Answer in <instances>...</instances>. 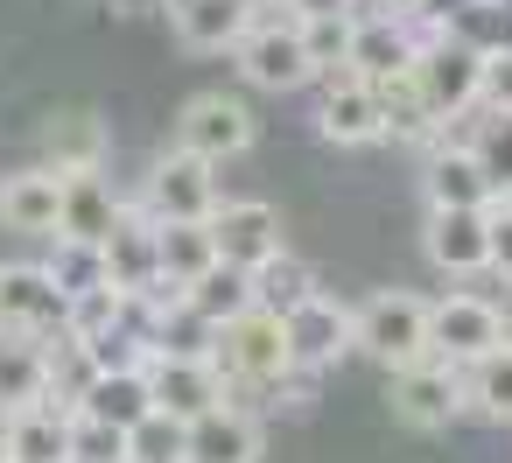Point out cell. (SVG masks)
<instances>
[{"label":"cell","instance_id":"f35d334b","mask_svg":"<svg viewBox=\"0 0 512 463\" xmlns=\"http://www.w3.org/2000/svg\"><path fill=\"white\" fill-rule=\"evenodd\" d=\"M113 15H155V8H169V0H106Z\"/></svg>","mask_w":512,"mask_h":463},{"label":"cell","instance_id":"ba28073f","mask_svg":"<svg viewBox=\"0 0 512 463\" xmlns=\"http://www.w3.org/2000/svg\"><path fill=\"white\" fill-rule=\"evenodd\" d=\"M498 351V302H484V295H442V302H428V358H442V365H477V358H491Z\"/></svg>","mask_w":512,"mask_h":463},{"label":"cell","instance_id":"ac0fdd59","mask_svg":"<svg viewBox=\"0 0 512 463\" xmlns=\"http://www.w3.org/2000/svg\"><path fill=\"white\" fill-rule=\"evenodd\" d=\"M260 15L246 8V0H169V29L183 50L211 57V50H239V36L253 29Z\"/></svg>","mask_w":512,"mask_h":463},{"label":"cell","instance_id":"2e32d148","mask_svg":"<svg viewBox=\"0 0 512 463\" xmlns=\"http://www.w3.org/2000/svg\"><path fill=\"white\" fill-rule=\"evenodd\" d=\"M316 134H323V141H337V148H372V141H386V127H379V99H372V85H365V78H351V71H337V78H323V106H316Z\"/></svg>","mask_w":512,"mask_h":463},{"label":"cell","instance_id":"8992f818","mask_svg":"<svg viewBox=\"0 0 512 463\" xmlns=\"http://www.w3.org/2000/svg\"><path fill=\"white\" fill-rule=\"evenodd\" d=\"M176 148L183 155H197V162H232V155H246L253 148V113H246V99H232V92H197L183 113H176Z\"/></svg>","mask_w":512,"mask_h":463},{"label":"cell","instance_id":"9c48e42d","mask_svg":"<svg viewBox=\"0 0 512 463\" xmlns=\"http://www.w3.org/2000/svg\"><path fill=\"white\" fill-rule=\"evenodd\" d=\"M442 22H393V15H358L351 22V57H344V71L351 78H365V85H379V78H400V71H414V57H421V43L435 36Z\"/></svg>","mask_w":512,"mask_h":463},{"label":"cell","instance_id":"4dcf8cb0","mask_svg":"<svg viewBox=\"0 0 512 463\" xmlns=\"http://www.w3.org/2000/svg\"><path fill=\"white\" fill-rule=\"evenodd\" d=\"M463 407L484 421H512V351L498 344L491 358L463 365Z\"/></svg>","mask_w":512,"mask_h":463},{"label":"cell","instance_id":"7bdbcfd3","mask_svg":"<svg viewBox=\"0 0 512 463\" xmlns=\"http://www.w3.org/2000/svg\"><path fill=\"white\" fill-rule=\"evenodd\" d=\"M505 8H512V0H505Z\"/></svg>","mask_w":512,"mask_h":463},{"label":"cell","instance_id":"7a4b0ae2","mask_svg":"<svg viewBox=\"0 0 512 463\" xmlns=\"http://www.w3.org/2000/svg\"><path fill=\"white\" fill-rule=\"evenodd\" d=\"M134 211L155 218V225H211V211H218V169L197 162V155H183V148H169V155H155Z\"/></svg>","mask_w":512,"mask_h":463},{"label":"cell","instance_id":"52a82bcc","mask_svg":"<svg viewBox=\"0 0 512 463\" xmlns=\"http://www.w3.org/2000/svg\"><path fill=\"white\" fill-rule=\"evenodd\" d=\"M0 337H36V344L64 337V295L50 288L43 260H8L0 267Z\"/></svg>","mask_w":512,"mask_h":463},{"label":"cell","instance_id":"5b68a950","mask_svg":"<svg viewBox=\"0 0 512 463\" xmlns=\"http://www.w3.org/2000/svg\"><path fill=\"white\" fill-rule=\"evenodd\" d=\"M386 400H393V421L435 435V428H449L463 414V372L442 365V358H414V365L386 372Z\"/></svg>","mask_w":512,"mask_h":463},{"label":"cell","instance_id":"f546056e","mask_svg":"<svg viewBox=\"0 0 512 463\" xmlns=\"http://www.w3.org/2000/svg\"><path fill=\"white\" fill-rule=\"evenodd\" d=\"M43 274H50V288L64 295V309H71L78 295H92V288H113V281H106V260H99V246H78V239H50V260H43Z\"/></svg>","mask_w":512,"mask_h":463},{"label":"cell","instance_id":"7402d4cb","mask_svg":"<svg viewBox=\"0 0 512 463\" xmlns=\"http://www.w3.org/2000/svg\"><path fill=\"white\" fill-rule=\"evenodd\" d=\"M50 344L36 337H0V421L8 414H29V407H50Z\"/></svg>","mask_w":512,"mask_h":463},{"label":"cell","instance_id":"484cf974","mask_svg":"<svg viewBox=\"0 0 512 463\" xmlns=\"http://www.w3.org/2000/svg\"><path fill=\"white\" fill-rule=\"evenodd\" d=\"M246 288H253V309H267L274 323H288V316L316 295V267H309V260H295V253H274L267 267H253V274H246Z\"/></svg>","mask_w":512,"mask_h":463},{"label":"cell","instance_id":"4316f807","mask_svg":"<svg viewBox=\"0 0 512 463\" xmlns=\"http://www.w3.org/2000/svg\"><path fill=\"white\" fill-rule=\"evenodd\" d=\"M372 99H379V127H386L393 141H435V134H442V127H435V113H428V99H421V85H414V71L379 78V85H372Z\"/></svg>","mask_w":512,"mask_h":463},{"label":"cell","instance_id":"e0dca14e","mask_svg":"<svg viewBox=\"0 0 512 463\" xmlns=\"http://www.w3.org/2000/svg\"><path fill=\"white\" fill-rule=\"evenodd\" d=\"M260 421L246 407H211L183 428V463H260Z\"/></svg>","mask_w":512,"mask_h":463},{"label":"cell","instance_id":"d6a6232c","mask_svg":"<svg viewBox=\"0 0 512 463\" xmlns=\"http://www.w3.org/2000/svg\"><path fill=\"white\" fill-rule=\"evenodd\" d=\"M351 22H358V15L295 22V29H302V57H309V71H316V78H337V71H344V57H351Z\"/></svg>","mask_w":512,"mask_h":463},{"label":"cell","instance_id":"6da1fadb","mask_svg":"<svg viewBox=\"0 0 512 463\" xmlns=\"http://www.w3.org/2000/svg\"><path fill=\"white\" fill-rule=\"evenodd\" d=\"M351 351L379 358L386 372L428 358V295H414V288H379V295H365V302L351 309Z\"/></svg>","mask_w":512,"mask_h":463},{"label":"cell","instance_id":"4fadbf2b","mask_svg":"<svg viewBox=\"0 0 512 463\" xmlns=\"http://www.w3.org/2000/svg\"><path fill=\"white\" fill-rule=\"evenodd\" d=\"M281 337H288V365L309 379V372H330L344 351H351V309L344 302H330V295H309L288 323H281Z\"/></svg>","mask_w":512,"mask_h":463},{"label":"cell","instance_id":"836d02e7","mask_svg":"<svg viewBox=\"0 0 512 463\" xmlns=\"http://www.w3.org/2000/svg\"><path fill=\"white\" fill-rule=\"evenodd\" d=\"M127 463H183V421L148 414V421L127 435Z\"/></svg>","mask_w":512,"mask_h":463},{"label":"cell","instance_id":"603a6c76","mask_svg":"<svg viewBox=\"0 0 512 463\" xmlns=\"http://www.w3.org/2000/svg\"><path fill=\"white\" fill-rule=\"evenodd\" d=\"M64 183V204H57V239H78V246H106V232L120 225V197L106 176H57Z\"/></svg>","mask_w":512,"mask_h":463},{"label":"cell","instance_id":"f1b7e54d","mask_svg":"<svg viewBox=\"0 0 512 463\" xmlns=\"http://www.w3.org/2000/svg\"><path fill=\"white\" fill-rule=\"evenodd\" d=\"M183 309H190V316H204L211 330H225V323H239V316L253 309V288H246V274L211 267V274H197V281L183 288Z\"/></svg>","mask_w":512,"mask_h":463},{"label":"cell","instance_id":"e575fe53","mask_svg":"<svg viewBox=\"0 0 512 463\" xmlns=\"http://www.w3.org/2000/svg\"><path fill=\"white\" fill-rule=\"evenodd\" d=\"M64 463H127V435H120V428H99V421H85V414H71Z\"/></svg>","mask_w":512,"mask_h":463},{"label":"cell","instance_id":"9a60e30c","mask_svg":"<svg viewBox=\"0 0 512 463\" xmlns=\"http://www.w3.org/2000/svg\"><path fill=\"white\" fill-rule=\"evenodd\" d=\"M99 260H106V281H113L127 302H141V295L162 281V260H155V218H141L134 204H120V225L106 232Z\"/></svg>","mask_w":512,"mask_h":463},{"label":"cell","instance_id":"7c38bea8","mask_svg":"<svg viewBox=\"0 0 512 463\" xmlns=\"http://www.w3.org/2000/svg\"><path fill=\"white\" fill-rule=\"evenodd\" d=\"M106 155H113V134L92 106H64L43 120V169L50 176H106Z\"/></svg>","mask_w":512,"mask_h":463},{"label":"cell","instance_id":"d590c367","mask_svg":"<svg viewBox=\"0 0 512 463\" xmlns=\"http://www.w3.org/2000/svg\"><path fill=\"white\" fill-rule=\"evenodd\" d=\"M477 113H512V57H477Z\"/></svg>","mask_w":512,"mask_h":463},{"label":"cell","instance_id":"ffe728a7","mask_svg":"<svg viewBox=\"0 0 512 463\" xmlns=\"http://www.w3.org/2000/svg\"><path fill=\"white\" fill-rule=\"evenodd\" d=\"M71 414H85V421H99V428L134 435V428L155 414V400H148V379H141V372H92V379L78 386Z\"/></svg>","mask_w":512,"mask_h":463},{"label":"cell","instance_id":"83f0119b","mask_svg":"<svg viewBox=\"0 0 512 463\" xmlns=\"http://www.w3.org/2000/svg\"><path fill=\"white\" fill-rule=\"evenodd\" d=\"M155 260H162V281L190 288L197 274H211V267H218L211 225H155Z\"/></svg>","mask_w":512,"mask_h":463},{"label":"cell","instance_id":"cb8c5ba5","mask_svg":"<svg viewBox=\"0 0 512 463\" xmlns=\"http://www.w3.org/2000/svg\"><path fill=\"white\" fill-rule=\"evenodd\" d=\"M64 442H71L64 407H29V414L0 421V456L8 463H64Z\"/></svg>","mask_w":512,"mask_h":463},{"label":"cell","instance_id":"8d00e7d4","mask_svg":"<svg viewBox=\"0 0 512 463\" xmlns=\"http://www.w3.org/2000/svg\"><path fill=\"white\" fill-rule=\"evenodd\" d=\"M484 225H491V274H505V281H512V204L498 197V204L484 211Z\"/></svg>","mask_w":512,"mask_h":463},{"label":"cell","instance_id":"ee69618b","mask_svg":"<svg viewBox=\"0 0 512 463\" xmlns=\"http://www.w3.org/2000/svg\"><path fill=\"white\" fill-rule=\"evenodd\" d=\"M0 463H8V456H0Z\"/></svg>","mask_w":512,"mask_h":463},{"label":"cell","instance_id":"3957f363","mask_svg":"<svg viewBox=\"0 0 512 463\" xmlns=\"http://www.w3.org/2000/svg\"><path fill=\"white\" fill-rule=\"evenodd\" d=\"M239 78L253 85V92H302L316 71H309V57H302V29L288 22V15H260L246 36H239Z\"/></svg>","mask_w":512,"mask_h":463},{"label":"cell","instance_id":"d6986e66","mask_svg":"<svg viewBox=\"0 0 512 463\" xmlns=\"http://www.w3.org/2000/svg\"><path fill=\"white\" fill-rule=\"evenodd\" d=\"M421 190H428V211H491V204H498V190L484 183V169L470 162L463 141H435Z\"/></svg>","mask_w":512,"mask_h":463},{"label":"cell","instance_id":"277c9868","mask_svg":"<svg viewBox=\"0 0 512 463\" xmlns=\"http://www.w3.org/2000/svg\"><path fill=\"white\" fill-rule=\"evenodd\" d=\"M211 246H218V267L253 274V267H267L274 253H288V246H281V211H274L267 197H218V211H211Z\"/></svg>","mask_w":512,"mask_h":463},{"label":"cell","instance_id":"b9f144b4","mask_svg":"<svg viewBox=\"0 0 512 463\" xmlns=\"http://www.w3.org/2000/svg\"><path fill=\"white\" fill-rule=\"evenodd\" d=\"M505 204H512V190H505Z\"/></svg>","mask_w":512,"mask_h":463},{"label":"cell","instance_id":"d4e9b609","mask_svg":"<svg viewBox=\"0 0 512 463\" xmlns=\"http://www.w3.org/2000/svg\"><path fill=\"white\" fill-rule=\"evenodd\" d=\"M442 36L470 57H512V8L505 0H456L442 15Z\"/></svg>","mask_w":512,"mask_h":463},{"label":"cell","instance_id":"30bf717a","mask_svg":"<svg viewBox=\"0 0 512 463\" xmlns=\"http://www.w3.org/2000/svg\"><path fill=\"white\" fill-rule=\"evenodd\" d=\"M414 85H421V99H428L435 127H442V120L477 113V57H470V50H456L442 29H435V36L421 43V57H414Z\"/></svg>","mask_w":512,"mask_h":463},{"label":"cell","instance_id":"60d3db41","mask_svg":"<svg viewBox=\"0 0 512 463\" xmlns=\"http://www.w3.org/2000/svg\"><path fill=\"white\" fill-rule=\"evenodd\" d=\"M246 8H253V15H267V8H281V0H246Z\"/></svg>","mask_w":512,"mask_h":463},{"label":"cell","instance_id":"ab89813d","mask_svg":"<svg viewBox=\"0 0 512 463\" xmlns=\"http://www.w3.org/2000/svg\"><path fill=\"white\" fill-rule=\"evenodd\" d=\"M498 344L512 351V309H498Z\"/></svg>","mask_w":512,"mask_h":463},{"label":"cell","instance_id":"8fae6325","mask_svg":"<svg viewBox=\"0 0 512 463\" xmlns=\"http://www.w3.org/2000/svg\"><path fill=\"white\" fill-rule=\"evenodd\" d=\"M141 379H148L155 414H169V421H183V428H190L197 414H211V407H232L218 365H197V358H148Z\"/></svg>","mask_w":512,"mask_h":463},{"label":"cell","instance_id":"1f68e13d","mask_svg":"<svg viewBox=\"0 0 512 463\" xmlns=\"http://www.w3.org/2000/svg\"><path fill=\"white\" fill-rule=\"evenodd\" d=\"M463 148H470V162L484 169V183L505 197V190H512V113H484Z\"/></svg>","mask_w":512,"mask_h":463},{"label":"cell","instance_id":"44dd1931","mask_svg":"<svg viewBox=\"0 0 512 463\" xmlns=\"http://www.w3.org/2000/svg\"><path fill=\"white\" fill-rule=\"evenodd\" d=\"M57 204H64V183L50 169L0 176V225L22 232V239H57Z\"/></svg>","mask_w":512,"mask_h":463},{"label":"cell","instance_id":"74e56055","mask_svg":"<svg viewBox=\"0 0 512 463\" xmlns=\"http://www.w3.org/2000/svg\"><path fill=\"white\" fill-rule=\"evenodd\" d=\"M288 22H330V15H358V0H281Z\"/></svg>","mask_w":512,"mask_h":463},{"label":"cell","instance_id":"5bb4252c","mask_svg":"<svg viewBox=\"0 0 512 463\" xmlns=\"http://www.w3.org/2000/svg\"><path fill=\"white\" fill-rule=\"evenodd\" d=\"M421 253H428V267L449 274V281L491 274V225H484V211H428Z\"/></svg>","mask_w":512,"mask_h":463}]
</instances>
